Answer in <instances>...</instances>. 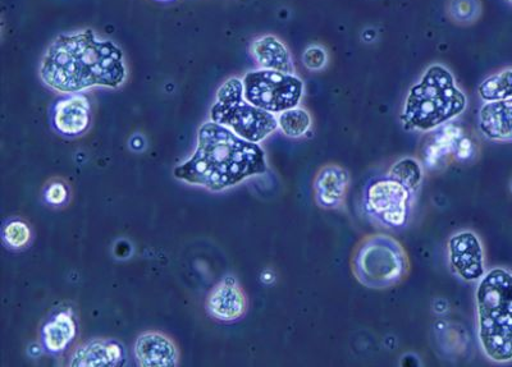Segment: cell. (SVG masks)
I'll use <instances>...</instances> for the list:
<instances>
[{"mask_svg":"<svg viewBox=\"0 0 512 367\" xmlns=\"http://www.w3.org/2000/svg\"><path fill=\"white\" fill-rule=\"evenodd\" d=\"M210 121L230 128L242 139L260 142L278 130L276 114L255 107L245 98L244 82L231 77L217 91L216 100L210 108Z\"/></svg>","mask_w":512,"mask_h":367,"instance_id":"8992f818","label":"cell"},{"mask_svg":"<svg viewBox=\"0 0 512 367\" xmlns=\"http://www.w3.org/2000/svg\"><path fill=\"white\" fill-rule=\"evenodd\" d=\"M414 192L391 177L369 183L364 195V208L370 218L390 229L404 228L409 223Z\"/></svg>","mask_w":512,"mask_h":367,"instance_id":"ba28073f","label":"cell"},{"mask_svg":"<svg viewBox=\"0 0 512 367\" xmlns=\"http://www.w3.org/2000/svg\"><path fill=\"white\" fill-rule=\"evenodd\" d=\"M387 176L402 183L415 194L423 183V167L414 158H404L392 165Z\"/></svg>","mask_w":512,"mask_h":367,"instance_id":"ffe728a7","label":"cell"},{"mask_svg":"<svg viewBox=\"0 0 512 367\" xmlns=\"http://www.w3.org/2000/svg\"><path fill=\"white\" fill-rule=\"evenodd\" d=\"M242 82L245 98L255 107L276 116L299 107L304 96V82L291 73L259 68L246 73Z\"/></svg>","mask_w":512,"mask_h":367,"instance_id":"52a82bcc","label":"cell"},{"mask_svg":"<svg viewBox=\"0 0 512 367\" xmlns=\"http://www.w3.org/2000/svg\"><path fill=\"white\" fill-rule=\"evenodd\" d=\"M93 122L91 103L82 93L67 94L52 108V126L59 135L80 137L90 130Z\"/></svg>","mask_w":512,"mask_h":367,"instance_id":"30bf717a","label":"cell"},{"mask_svg":"<svg viewBox=\"0 0 512 367\" xmlns=\"http://www.w3.org/2000/svg\"><path fill=\"white\" fill-rule=\"evenodd\" d=\"M510 2H512V0H510Z\"/></svg>","mask_w":512,"mask_h":367,"instance_id":"484cf974","label":"cell"},{"mask_svg":"<svg viewBox=\"0 0 512 367\" xmlns=\"http://www.w3.org/2000/svg\"><path fill=\"white\" fill-rule=\"evenodd\" d=\"M351 268L363 286L386 289L408 278L410 260L408 252L395 238L374 235L365 237L355 247Z\"/></svg>","mask_w":512,"mask_h":367,"instance_id":"5b68a950","label":"cell"},{"mask_svg":"<svg viewBox=\"0 0 512 367\" xmlns=\"http://www.w3.org/2000/svg\"><path fill=\"white\" fill-rule=\"evenodd\" d=\"M127 364V352L116 339H93L72 353L73 367H120Z\"/></svg>","mask_w":512,"mask_h":367,"instance_id":"4fadbf2b","label":"cell"},{"mask_svg":"<svg viewBox=\"0 0 512 367\" xmlns=\"http://www.w3.org/2000/svg\"><path fill=\"white\" fill-rule=\"evenodd\" d=\"M303 62L305 67L310 71L322 70L327 63V53L324 52L323 48L314 45V47H310L305 50Z\"/></svg>","mask_w":512,"mask_h":367,"instance_id":"7402d4cb","label":"cell"},{"mask_svg":"<svg viewBox=\"0 0 512 367\" xmlns=\"http://www.w3.org/2000/svg\"><path fill=\"white\" fill-rule=\"evenodd\" d=\"M45 200L50 205H63L68 200V188L61 182L53 183L45 191Z\"/></svg>","mask_w":512,"mask_h":367,"instance_id":"603a6c76","label":"cell"},{"mask_svg":"<svg viewBox=\"0 0 512 367\" xmlns=\"http://www.w3.org/2000/svg\"><path fill=\"white\" fill-rule=\"evenodd\" d=\"M125 53L94 30L64 32L41 57V82L56 93H84L94 87L118 89L127 80Z\"/></svg>","mask_w":512,"mask_h":367,"instance_id":"6da1fadb","label":"cell"},{"mask_svg":"<svg viewBox=\"0 0 512 367\" xmlns=\"http://www.w3.org/2000/svg\"><path fill=\"white\" fill-rule=\"evenodd\" d=\"M77 324L70 311L54 316L43 328L44 347L50 353H61L75 341Z\"/></svg>","mask_w":512,"mask_h":367,"instance_id":"e0dca14e","label":"cell"},{"mask_svg":"<svg viewBox=\"0 0 512 367\" xmlns=\"http://www.w3.org/2000/svg\"><path fill=\"white\" fill-rule=\"evenodd\" d=\"M267 172L262 146L209 121L199 128L194 154L177 165L173 174L177 180L219 192Z\"/></svg>","mask_w":512,"mask_h":367,"instance_id":"7a4b0ae2","label":"cell"},{"mask_svg":"<svg viewBox=\"0 0 512 367\" xmlns=\"http://www.w3.org/2000/svg\"><path fill=\"white\" fill-rule=\"evenodd\" d=\"M511 190H512V182H511Z\"/></svg>","mask_w":512,"mask_h":367,"instance_id":"d4e9b609","label":"cell"},{"mask_svg":"<svg viewBox=\"0 0 512 367\" xmlns=\"http://www.w3.org/2000/svg\"><path fill=\"white\" fill-rule=\"evenodd\" d=\"M479 128L489 140H512V99L484 104L479 113Z\"/></svg>","mask_w":512,"mask_h":367,"instance_id":"2e32d148","label":"cell"},{"mask_svg":"<svg viewBox=\"0 0 512 367\" xmlns=\"http://www.w3.org/2000/svg\"><path fill=\"white\" fill-rule=\"evenodd\" d=\"M207 310L214 319L221 321L239 320L248 311V298L244 289L232 275H227L209 293Z\"/></svg>","mask_w":512,"mask_h":367,"instance_id":"8fae6325","label":"cell"},{"mask_svg":"<svg viewBox=\"0 0 512 367\" xmlns=\"http://www.w3.org/2000/svg\"><path fill=\"white\" fill-rule=\"evenodd\" d=\"M478 93L486 103L512 99V68L488 77L479 85Z\"/></svg>","mask_w":512,"mask_h":367,"instance_id":"d6986e66","label":"cell"},{"mask_svg":"<svg viewBox=\"0 0 512 367\" xmlns=\"http://www.w3.org/2000/svg\"><path fill=\"white\" fill-rule=\"evenodd\" d=\"M447 252L452 272L464 282H479L486 275L482 241L474 232L456 233L448 240Z\"/></svg>","mask_w":512,"mask_h":367,"instance_id":"9c48e42d","label":"cell"},{"mask_svg":"<svg viewBox=\"0 0 512 367\" xmlns=\"http://www.w3.org/2000/svg\"><path fill=\"white\" fill-rule=\"evenodd\" d=\"M351 185L347 169L329 164L320 169L314 180L315 203L323 209H337L345 203Z\"/></svg>","mask_w":512,"mask_h":367,"instance_id":"7c38bea8","label":"cell"},{"mask_svg":"<svg viewBox=\"0 0 512 367\" xmlns=\"http://www.w3.org/2000/svg\"><path fill=\"white\" fill-rule=\"evenodd\" d=\"M278 128L290 139H299L312 127V117L305 109L296 107L278 114Z\"/></svg>","mask_w":512,"mask_h":367,"instance_id":"ac0fdd59","label":"cell"},{"mask_svg":"<svg viewBox=\"0 0 512 367\" xmlns=\"http://www.w3.org/2000/svg\"><path fill=\"white\" fill-rule=\"evenodd\" d=\"M3 240L13 250L24 249L31 241V229L24 220H12L3 229Z\"/></svg>","mask_w":512,"mask_h":367,"instance_id":"44dd1931","label":"cell"},{"mask_svg":"<svg viewBox=\"0 0 512 367\" xmlns=\"http://www.w3.org/2000/svg\"><path fill=\"white\" fill-rule=\"evenodd\" d=\"M466 107L468 99L457 87L454 75L441 64H433L411 87L401 121L409 130L432 131L459 117Z\"/></svg>","mask_w":512,"mask_h":367,"instance_id":"277c9868","label":"cell"},{"mask_svg":"<svg viewBox=\"0 0 512 367\" xmlns=\"http://www.w3.org/2000/svg\"><path fill=\"white\" fill-rule=\"evenodd\" d=\"M475 305L484 355L497 364L512 361V273L489 270L478 283Z\"/></svg>","mask_w":512,"mask_h":367,"instance_id":"3957f363","label":"cell"},{"mask_svg":"<svg viewBox=\"0 0 512 367\" xmlns=\"http://www.w3.org/2000/svg\"><path fill=\"white\" fill-rule=\"evenodd\" d=\"M158 2H172V0H158Z\"/></svg>","mask_w":512,"mask_h":367,"instance_id":"cb8c5ba5","label":"cell"},{"mask_svg":"<svg viewBox=\"0 0 512 367\" xmlns=\"http://www.w3.org/2000/svg\"><path fill=\"white\" fill-rule=\"evenodd\" d=\"M134 352L141 367H175L180 360L175 342L159 332L141 334L136 339Z\"/></svg>","mask_w":512,"mask_h":367,"instance_id":"5bb4252c","label":"cell"},{"mask_svg":"<svg viewBox=\"0 0 512 367\" xmlns=\"http://www.w3.org/2000/svg\"><path fill=\"white\" fill-rule=\"evenodd\" d=\"M250 53L262 70L291 73L295 75L290 50L276 36L264 35L250 45Z\"/></svg>","mask_w":512,"mask_h":367,"instance_id":"9a60e30c","label":"cell"}]
</instances>
